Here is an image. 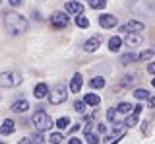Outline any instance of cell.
<instances>
[{
    "mask_svg": "<svg viewBox=\"0 0 155 144\" xmlns=\"http://www.w3.org/2000/svg\"><path fill=\"white\" fill-rule=\"evenodd\" d=\"M4 22H6L8 31L14 33V35H19V33L27 31V26H29L27 20L21 16V14H18V12H8L6 18H4Z\"/></svg>",
    "mask_w": 155,
    "mask_h": 144,
    "instance_id": "6da1fadb",
    "label": "cell"
},
{
    "mask_svg": "<svg viewBox=\"0 0 155 144\" xmlns=\"http://www.w3.org/2000/svg\"><path fill=\"white\" fill-rule=\"evenodd\" d=\"M31 121H33V125H35V129L39 132L48 131V129L52 127V119L43 111V107H37V111L33 113V117H31Z\"/></svg>",
    "mask_w": 155,
    "mask_h": 144,
    "instance_id": "7a4b0ae2",
    "label": "cell"
},
{
    "mask_svg": "<svg viewBox=\"0 0 155 144\" xmlns=\"http://www.w3.org/2000/svg\"><path fill=\"white\" fill-rule=\"evenodd\" d=\"M21 84V76L18 72H2L0 74V88H12Z\"/></svg>",
    "mask_w": 155,
    "mask_h": 144,
    "instance_id": "3957f363",
    "label": "cell"
},
{
    "mask_svg": "<svg viewBox=\"0 0 155 144\" xmlns=\"http://www.w3.org/2000/svg\"><path fill=\"white\" fill-rule=\"evenodd\" d=\"M66 99H68V92H66L64 84L56 86V88L52 90V94H48V101H51L52 105H60V103H64Z\"/></svg>",
    "mask_w": 155,
    "mask_h": 144,
    "instance_id": "277c9868",
    "label": "cell"
},
{
    "mask_svg": "<svg viewBox=\"0 0 155 144\" xmlns=\"http://www.w3.org/2000/svg\"><path fill=\"white\" fill-rule=\"evenodd\" d=\"M68 16L66 14H62V12H56V14H52L51 16V26L54 27V29H62V27H66L68 26Z\"/></svg>",
    "mask_w": 155,
    "mask_h": 144,
    "instance_id": "5b68a950",
    "label": "cell"
},
{
    "mask_svg": "<svg viewBox=\"0 0 155 144\" xmlns=\"http://www.w3.org/2000/svg\"><path fill=\"white\" fill-rule=\"evenodd\" d=\"M142 29H143V23L142 22H136V20L124 23V26L120 27V31H124V33H140Z\"/></svg>",
    "mask_w": 155,
    "mask_h": 144,
    "instance_id": "8992f818",
    "label": "cell"
},
{
    "mask_svg": "<svg viewBox=\"0 0 155 144\" xmlns=\"http://www.w3.org/2000/svg\"><path fill=\"white\" fill-rule=\"evenodd\" d=\"M101 41H103V37H101V35H93L91 39H87V41H85L84 49H85L87 53H93V51H97V49H99Z\"/></svg>",
    "mask_w": 155,
    "mask_h": 144,
    "instance_id": "52a82bcc",
    "label": "cell"
},
{
    "mask_svg": "<svg viewBox=\"0 0 155 144\" xmlns=\"http://www.w3.org/2000/svg\"><path fill=\"white\" fill-rule=\"evenodd\" d=\"M99 23H101V27H105V29H109V27H114V26H116V16L103 14V16H99Z\"/></svg>",
    "mask_w": 155,
    "mask_h": 144,
    "instance_id": "ba28073f",
    "label": "cell"
},
{
    "mask_svg": "<svg viewBox=\"0 0 155 144\" xmlns=\"http://www.w3.org/2000/svg\"><path fill=\"white\" fill-rule=\"evenodd\" d=\"M66 12H68V14H76V16L80 14V16H81V12H84V4L70 0V2H66Z\"/></svg>",
    "mask_w": 155,
    "mask_h": 144,
    "instance_id": "9c48e42d",
    "label": "cell"
},
{
    "mask_svg": "<svg viewBox=\"0 0 155 144\" xmlns=\"http://www.w3.org/2000/svg\"><path fill=\"white\" fill-rule=\"evenodd\" d=\"M85 140L87 144H99V136H97V132L93 131V125H87L85 127Z\"/></svg>",
    "mask_w": 155,
    "mask_h": 144,
    "instance_id": "30bf717a",
    "label": "cell"
},
{
    "mask_svg": "<svg viewBox=\"0 0 155 144\" xmlns=\"http://www.w3.org/2000/svg\"><path fill=\"white\" fill-rule=\"evenodd\" d=\"M124 41L128 43L130 47H138V45H142V35L140 33H126V37H124Z\"/></svg>",
    "mask_w": 155,
    "mask_h": 144,
    "instance_id": "8fae6325",
    "label": "cell"
},
{
    "mask_svg": "<svg viewBox=\"0 0 155 144\" xmlns=\"http://www.w3.org/2000/svg\"><path fill=\"white\" fill-rule=\"evenodd\" d=\"M33 95H35L37 99L47 98V95H48V88H47V84H45V82H39V84L35 86V90H33Z\"/></svg>",
    "mask_w": 155,
    "mask_h": 144,
    "instance_id": "7c38bea8",
    "label": "cell"
},
{
    "mask_svg": "<svg viewBox=\"0 0 155 144\" xmlns=\"http://www.w3.org/2000/svg\"><path fill=\"white\" fill-rule=\"evenodd\" d=\"M81 86H84L81 74H74V78H72V82H70V92H72V94H78V92L81 90Z\"/></svg>",
    "mask_w": 155,
    "mask_h": 144,
    "instance_id": "4fadbf2b",
    "label": "cell"
},
{
    "mask_svg": "<svg viewBox=\"0 0 155 144\" xmlns=\"http://www.w3.org/2000/svg\"><path fill=\"white\" fill-rule=\"evenodd\" d=\"M29 109V103L25 101V99H19V101H14L12 103V111L14 113H25Z\"/></svg>",
    "mask_w": 155,
    "mask_h": 144,
    "instance_id": "5bb4252c",
    "label": "cell"
},
{
    "mask_svg": "<svg viewBox=\"0 0 155 144\" xmlns=\"http://www.w3.org/2000/svg\"><path fill=\"white\" fill-rule=\"evenodd\" d=\"M14 129H16V123H14L12 119H6V121L2 123V127H0V132L2 134H12Z\"/></svg>",
    "mask_w": 155,
    "mask_h": 144,
    "instance_id": "9a60e30c",
    "label": "cell"
},
{
    "mask_svg": "<svg viewBox=\"0 0 155 144\" xmlns=\"http://www.w3.org/2000/svg\"><path fill=\"white\" fill-rule=\"evenodd\" d=\"M89 86H91V90H101V88L105 86V78H101V76H95V78L89 80Z\"/></svg>",
    "mask_w": 155,
    "mask_h": 144,
    "instance_id": "2e32d148",
    "label": "cell"
},
{
    "mask_svg": "<svg viewBox=\"0 0 155 144\" xmlns=\"http://www.w3.org/2000/svg\"><path fill=\"white\" fill-rule=\"evenodd\" d=\"M120 45H122V39H120V37H110V39H109V49L113 51V53L118 51Z\"/></svg>",
    "mask_w": 155,
    "mask_h": 144,
    "instance_id": "e0dca14e",
    "label": "cell"
},
{
    "mask_svg": "<svg viewBox=\"0 0 155 144\" xmlns=\"http://www.w3.org/2000/svg\"><path fill=\"white\" fill-rule=\"evenodd\" d=\"M84 101H85L87 105H93V107H95V105H99V103H101V99H99V95H97V94H87Z\"/></svg>",
    "mask_w": 155,
    "mask_h": 144,
    "instance_id": "ac0fdd59",
    "label": "cell"
},
{
    "mask_svg": "<svg viewBox=\"0 0 155 144\" xmlns=\"http://www.w3.org/2000/svg\"><path fill=\"white\" fill-rule=\"evenodd\" d=\"M132 109H134V107H132V105H130L128 101H120V103H118V107H116V111L122 113V115H128L130 111H132Z\"/></svg>",
    "mask_w": 155,
    "mask_h": 144,
    "instance_id": "d6986e66",
    "label": "cell"
},
{
    "mask_svg": "<svg viewBox=\"0 0 155 144\" xmlns=\"http://www.w3.org/2000/svg\"><path fill=\"white\" fill-rule=\"evenodd\" d=\"M134 98L136 99H149L151 95H149L147 90H143V88H138V90H134Z\"/></svg>",
    "mask_w": 155,
    "mask_h": 144,
    "instance_id": "ffe728a7",
    "label": "cell"
},
{
    "mask_svg": "<svg viewBox=\"0 0 155 144\" xmlns=\"http://www.w3.org/2000/svg\"><path fill=\"white\" fill-rule=\"evenodd\" d=\"M89 6L93 8V10H103L107 6V0H89Z\"/></svg>",
    "mask_w": 155,
    "mask_h": 144,
    "instance_id": "44dd1931",
    "label": "cell"
},
{
    "mask_svg": "<svg viewBox=\"0 0 155 144\" xmlns=\"http://www.w3.org/2000/svg\"><path fill=\"white\" fill-rule=\"evenodd\" d=\"M76 26L81 27V29H85V27L89 26V20H87L85 16H76Z\"/></svg>",
    "mask_w": 155,
    "mask_h": 144,
    "instance_id": "7402d4cb",
    "label": "cell"
},
{
    "mask_svg": "<svg viewBox=\"0 0 155 144\" xmlns=\"http://www.w3.org/2000/svg\"><path fill=\"white\" fill-rule=\"evenodd\" d=\"M68 125H70V119H68V117H60V119L56 121V127L60 129V131H66Z\"/></svg>",
    "mask_w": 155,
    "mask_h": 144,
    "instance_id": "603a6c76",
    "label": "cell"
},
{
    "mask_svg": "<svg viewBox=\"0 0 155 144\" xmlns=\"http://www.w3.org/2000/svg\"><path fill=\"white\" fill-rule=\"evenodd\" d=\"M124 64H130V62H140V55H124L122 57Z\"/></svg>",
    "mask_w": 155,
    "mask_h": 144,
    "instance_id": "cb8c5ba5",
    "label": "cell"
},
{
    "mask_svg": "<svg viewBox=\"0 0 155 144\" xmlns=\"http://www.w3.org/2000/svg\"><path fill=\"white\" fill-rule=\"evenodd\" d=\"M153 55H155V47H153V49H149V51H143L142 55H140V62H142V60H149Z\"/></svg>",
    "mask_w": 155,
    "mask_h": 144,
    "instance_id": "d4e9b609",
    "label": "cell"
},
{
    "mask_svg": "<svg viewBox=\"0 0 155 144\" xmlns=\"http://www.w3.org/2000/svg\"><path fill=\"white\" fill-rule=\"evenodd\" d=\"M136 80H138V78H136L134 74H126V76H124V80H122V84H124V86H134V84H136Z\"/></svg>",
    "mask_w": 155,
    "mask_h": 144,
    "instance_id": "484cf974",
    "label": "cell"
},
{
    "mask_svg": "<svg viewBox=\"0 0 155 144\" xmlns=\"http://www.w3.org/2000/svg\"><path fill=\"white\" fill-rule=\"evenodd\" d=\"M62 140H64L62 132H52V134H51V142H52V144H60Z\"/></svg>",
    "mask_w": 155,
    "mask_h": 144,
    "instance_id": "4316f807",
    "label": "cell"
},
{
    "mask_svg": "<svg viewBox=\"0 0 155 144\" xmlns=\"http://www.w3.org/2000/svg\"><path fill=\"white\" fill-rule=\"evenodd\" d=\"M136 123H138V115H130V117H126V121H124V125H126V127H134V125Z\"/></svg>",
    "mask_w": 155,
    "mask_h": 144,
    "instance_id": "83f0119b",
    "label": "cell"
},
{
    "mask_svg": "<svg viewBox=\"0 0 155 144\" xmlns=\"http://www.w3.org/2000/svg\"><path fill=\"white\" fill-rule=\"evenodd\" d=\"M85 105H87L85 101H76L74 103V109H76L78 113H85Z\"/></svg>",
    "mask_w": 155,
    "mask_h": 144,
    "instance_id": "f1b7e54d",
    "label": "cell"
},
{
    "mask_svg": "<svg viewBox=\"0 0 155 144\" xmlns=\"http://www.w3.org/2000/svg\"><path fill=\"white\" fill-rule=\"evenodd\" d=\"M31 142H35V144H43V142H45V138H43V134H41V132H37V134H33Z\"/></svg>",
    "mask_w": 155,
    "mask_h": 144,
    "instance_id": "f546056e",
    "label": "cell"
},
{
    "mask_svg": "<svg viewBox=\"0 0 155 144\" xmlns=\"http://www.w3.org/2000/svg\"><path fill=\"white\" fill-rule=\"evenodd\" d=\"M107 117H109V121H116V109H109V111H107Z\"/></svg>",
    "mask_w": 155,
    "mask_h": 144,
    "instance_id": "4dcf8cb0",
    "label": "cell"
},
{
    "mask_svg": "<svg viewBox=\"0 0 155 144\" xmlns=\"http://www.w3.org/2000/svg\"><path fill=\"white\" fill-rule=\"evenodd\" d=\"M68 144H81V140H80V138H76V136H72L70 140H68Z\"/></svg>",
    "mask_w": 155,
    "mask_h": 144,
    "instance_id": "1f68e13d",
    "label": "cell"
},
{
    "mask_svg": "<svg viewBox=\"0 0 155 144\" xmlns=\"http://www.w3.org/2000/svg\"><path fill=\"white\" fill-rule=\"evenodd\" d=\"M147 70L151 72V74H155V62H149V66H147Z\"/></svg>",
    "mask_w": 155,
    "mask_h": 144,
    "instance_id": "d6a6232c",
    "label": "cell"
},
{
    "mask_svg": "<svg viewBox=\"0 0 155 144\" xmlns=\"http://www.w3.org/2000/svg\"><path fill=\"white\" fill-rule=\"evenodd\" d=\"M18 144H31V138H27V136H25V138H21V140H19Z\"/></svg>",
    "mask_w": 155,
    "mask_h": 144,
    "instance_id": "836d02e7",
    "label": "cell"
},
{
    "mask_svg": "<svg viewBox=\"0 0 155 144\" xmlns=\"http://www.w3.org/2000/svg\"><path fill=\"white\" fill-rule=\"evenodd\" d=\"M97 131H99V132H107V127H105V125H97Z\"/></svg>",
    "mask_w": 155,
    "mask_h": 144,
    "instance_id": "e575fe53",
    "label": "cell"
},
{
    "mask_svg": "<svg viewBox=\"0 0 155 144\" xmlns=\"http://www.w3.org/2000/svg\"><path fill=\"white\" fill-rule=\"evenodd\" d=\"M134 109H136V111H134V113H136V115H140V113H142V109H143V107H142V105H136V107H134Z\"/></svg>",
    "mask_w": 155,
    "mask_h": 144,
    "instance_id": "d590c367",
    "label": "cell"
},
{
    "mask_svg": "<svg viewBox=\"0 0 155 144\" xmlns=\"http://www.w3.org/2000/svg\"><path fill=\"white\" fill-rule=\"evenodd\" d=\"M10 4H12V6H19V4H21V0H10Z\"/></svg>",
    "mask_w": 155,
    "mask_h": 144,
    "instance_id": "8d00e7d4",
    "label": "cell"
},
{
    "mask_svg": "<svg viewBox=\"0 0 155 144\" xmlns=\"http://www.w3.org/2000/svg\"><path fill=\"white\" fill-rule=\"evenodd\" d=\"M149 105H151V107H155V95H151V98H149Z\"/></svg>",
    "mask_w": 155,
    "mask_h": 144,
    "instance_id": "74e56055",
    "label": "cell"
},
{
    "mask_svg": "<svg viewBox=\"0 0 155 144\" xmlns=\"http://www.w3.org/2000/svg\"><path fill=\"white\" fill-rule=\"evenodd\" d=\"M151 86H153V88H155V78H153V80H151Z\"/></svg>",
    "mask_w": 155,
    "mask_h": 144,
    "instance_id": "f35d334b",
    "label": "cell"
},
{
    "mask_svg": "<svg viewBox=\"0 0 155 144\" xmlns=\"http://www.w3.org/2000/svg\"><path fill=\"white\" fill-rule=\"evenodd\" d=\"M0 144H4V142H0Z\"/></svg>",
    "mask_w": 155,
    "mask_h": 144,
    "instance_id": "ab89813d",
    "label": "cell"
},
{
    "mask_svg": "<svg viewBox=\"0 0 155 144\" xmlns=\"http://www.w3.org/2000/svg\"><path fill=\"white\" fill-rule=\"evenodd\" d=\"M0 2H2V0H0Z\"/></svg>",
    "mask_w": 155,
    "mask_h": 144,
    "instance_id": "60d3db41",
    "label": "cell"
}]
</instances>
